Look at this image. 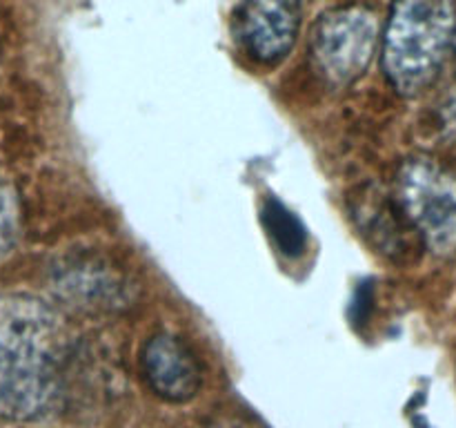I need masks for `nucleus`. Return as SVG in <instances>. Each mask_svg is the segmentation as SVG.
I'll return each mask as SVG.
<instances>
[{"label":"nucleus","instance_id":"obj_4","mask_svg":"<svg viewBox=\"0 0 456 428\" xmlns=\"http://www.w3.org/2000/svg\"><path fill=\"white\" fill-rule=\"evenodd\" d=\"M381 36L374 12L347 4L325 12L312 31V61L334 87H347L365 74Z\"/></svg>","mask_w":456,"mask_h":428},{"label":"nucleus","instance_id":"obj_8","mask_svg":"<svg viewBox=\"0 0 456 428\" xmlns=\"http://www.w3.org/2000/svg\"><path fill=\"white\" fill-rule=\"evenodd\" d=\"M22 227L20 196L7 183H0V259L16 245Z\"/></svg>","mask_w":456,"mask_h":428},{"label":"nucleus","instance_id":"obj_2","mask_svg":"<svg viewBox=\"0 0 456 428\" xmlns=\"http://www.w3.org/2000/svg\"><path fill=\"white\" fill-rule=\"evenodd\" d=\"M456 38L454 0H395L381 36L383 74L401 96L439 76Z\"/></svg>","mask_w":456,"mask_h":428},{"label":"nucleus","instance_id":"obj_5","mask_svg":"<svg viewBox=\"0 0 456 428\" xmlns=\"http://www.w3.org/2000/svg\"><path fill=\"white\" fill-rule=\"evenodd\" d=\"M301 29V0H240L236 34L245 54L261 65L285 61Z\"/></svg>","mask_w":456,"mask_h":428},{"label":"nucleus","instance_id":"obj_7","mask_svg":"<svg viewBox=\"0 0 456 428\" xmlns=\"http://www.w3.org/2000/svg\"><path fill=\"white\" fill-rule=\"evenodd\" d=\"M263 226H265L267 235L272 236L279 250L288 257H298L303 254L307 245V232L303 227V223L294 217V212H289L283 203H279L276 199H267L263 205Z\"/></svg>","mask_w":456,"mask_h":428},{"label":"nucleus","instance_id":"obj_1","mask_svg":"<svg viewBox=\"0 0 456 428\" xmlns=\"http://www.w3.org/2000/svg\"><path fill=\"white\" fill-rule=\"evenodd\" d=\"M67 352L56 308L29 294L0 297V417L36 422L56 410Z\"/></svg>","mask_w":456,"mask_h":428},{"label":"nucleus","instance_id":"obj_6","mask_svg":"<svg viewBox=\"0 0 456 428\" xmlns=\"http://www.w3.org/2000/svg\"><path fill=\"white\" fill-rule=\"evenodd\" d=\"M138 368L150 391L169 404L194 399L203 386L199 357L176 334L159 333L147 339L138 352Z\"/></svg>","mask_w":456,"mask_h":428},{"label":"nucleus","instance_id":"obj_3","mask_svg":"<svg viewBox=\"0 0 456 428\" xmlns=\"http://www.w3.org/2000/svg\"><path fill=\"white\" fill-rule=\"evenodd\" d=\"M396 201L428 248L456 250V174L432 159H410L396 174Z\"/></svg>","mask_w":456,"mask_h":428}]
</instances>
